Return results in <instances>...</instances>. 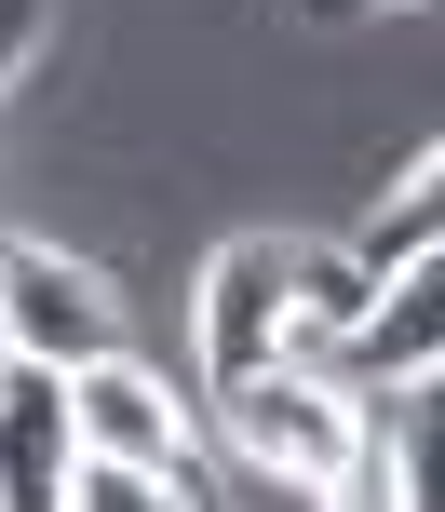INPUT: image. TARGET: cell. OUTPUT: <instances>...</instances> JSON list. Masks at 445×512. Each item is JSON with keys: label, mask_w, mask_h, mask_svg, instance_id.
Returning <instances> with one entry per match:
<instances>
[{"label": "cell", "mask_w": 445, "mask_h": 512, "mask_svg": "<svg viewBox=\"0 0 445 512\" xmlns=\"http://www.w3.org/2000/svg\"><path fill=\"white\" fill-rule=\"evenodd\" d=\"M68 378H41V364H0V512H68Z\"/></svg>", "instance_id": "5b68a950"}, {"label": "cell", "mask_w": 445, "mask_h": 512, "mask_svg": "<svg viewBox=\"0 0 445 512\" xmlns=\"http://www.w3.org/2000/svg\"><path fill=\"white\" fill-rule=\"evenodd\" d=\"M68 445L122 459V472H189L203 459V405H176V378L149 351H95V364H68Z\"/></svg>", "instance_id": "277c9868"}, {"label": "cell", "mask_w": 445, "mask_h": 512, "mask_svg": "<svg viewBox=\"0 0 445 512\" xmlns=\"http://www.w3.org/2000/svg\"><path fill=\"white\" fill-rule=\"evenodd\" d=\"M338 256H351L365 283H405V270H432V162H405V189H392V203H378V216H365V230H351Z\"/></svg>", "instance_id": "8992f818"}, {"label": "cell", "mask_w": 445, "mask_h": 512, "mask_svg": "<svg viewBox=\"0 0 445 512\" xmlns=\"http://www.w3.org/2000/svg\"><path fill=\"white\" fill-rule=\"evenodd\" d=\"M41 27H54L41 0H0V108L27 95V54H41Z\"/></svg>", "instance_id": "9c48e42d"}, {"label": "cell", "mask_w": 445, "mask_h": 512, "mask_svg": "<svg viewBox=\"0 0 445 512\" xmlns=\"http://www.w3.org/2000/svg\"><path fill=\"white\" fill-rule=\"evenodd\" d=\"M338 14H378V0H338Z\"/></svg>", "instance_id": "30bf717a"}, {"label": "cell", "mask_w": 445, "mask_h": 512, "mask_svg": "<svg viewBox=\"0 0 445 512\" xmlns=\"http://www.w3.org/2000/svg\"><path fill=\"white\" fill-rule=\"evenodd\" d=\"M203 459L230 472H284V486H338L365 459V405L311 364H257V378L203 391Z\"/></svg>", "instance_id": "6da1fadb"}, {"label": "cell", "mask_w": 445, "mask_h": 512, "mask_svg": "<svg viewBox=\"0 0 445 512\" xmlns=\"http://www.w3.org/2000/svg\"><path fill=\"white\" fill-rule=\"evenodd\" d=\"M68 512H203V459H189V472H122V459H81V472H68Z\"/></svg>", "instance_id": "52a82bcc"}, {"label": "cell", "mask_w": 445, "mask_h": 512, "mask_svg": "<svg viewBox=\"0 0 445 512\" xmlns=\"http://www.w3.org/2000/svg\"><path fill=\"white\" fill-rule=\"evenodd\" d=\"M284 337H297V230H230L189 270V364H203V391L284 364Z\"/></svg>", "instance_id": "3957f363"}, {"label": "cell", "mask_w": 445, "mask_h": 512, "mask_svg": "<svg viewBox=\"0 0 445 512\" xmlns=\"http://www.w3.org/2000/svg\"><path fill=\"white\" fill-rule=\"evenodd\" d=\"M95 351H135V337H122V283H108V256L41 243V230H0V364L68 378V364H95Z\"/></svg>", "instance_id": "7a4b0ae2"}, {"label": "cell", "mask_w": 445, "mask_h": 512, "mask_svg": "<svg viewBox=\"0 0 445 512\" xmlns=\"http://www.w3.org/2000/svg\"><path fill=\"white\" fill-rule=\"evenodd\" d=\"M203 512H324V486H284V472H230V459H203Z\"/></svg>", "instance_id": "ba28073f"}]
</instances>
